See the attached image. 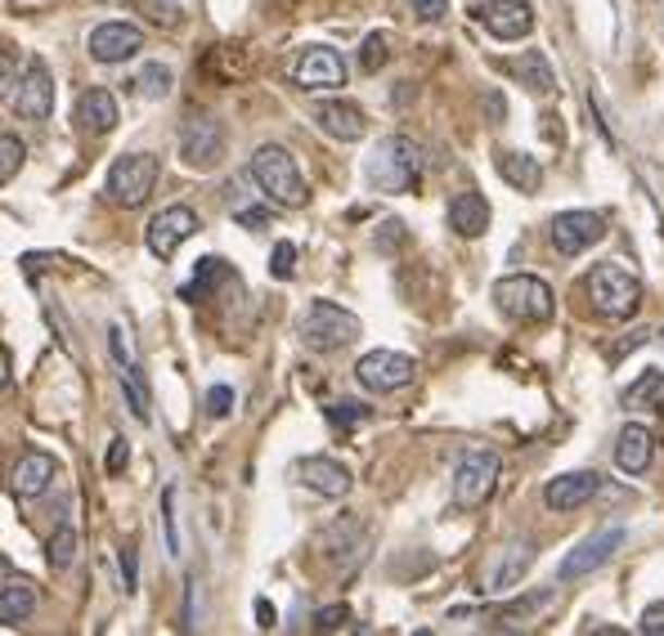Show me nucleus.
Listing matches in <instances>:
<instances>
[{
	"mask_svg": "<svg viewBox=\"0 0 664 636\" xmlns=\"http://www.w3.org/2000/svg\"><path fill=\"white\" fill-rule=\"evenodd\" d=\"M422 144L409 135H386L368 158V184L378 194H409L422 175Z\"/></svg>",
	"mask_w": 664,
	"mask_h": 636,
	"instance_id": "f257e3e1",
	"label": "nucleus"
},
{
	"mask_svg": "<svg viewBox=\"0 0 664 636\" xmlns=\"http://www.w3.org/2000/svg\"><path fill=\"white\" fill-rule=\"evenodd\" d=\"M583 291H588V301H593V310L602 319H634L638 305H642V278L634 270L615 265V260L593 265V274L583 278Z\"/></svg>",
	"mask_w": 664,
	"mask_h": 636,
	"instance_id": "f03ea898",
	"label": "nucleus"
},
{
	"mask_svg": "<svg viewBox=\"0 0 664 636\" xmlns=\"http://www.w3.org/2000/svg\"><path fill=\"white\" fill-rule=\"evenodd\" d=\"M251 179L261 184V194L279 207H306V179L297 171V158L287 153V148L279 144H266V148H256L251 153Z\"/></svg>",
	"mask_w": 664,
	"mask_h": 636,
	"instance_id": "7ed1b4c3",
	"label": "nucleus"
},
{
	"mask_svg": "<svg viewBox=\"0 0 664 636\" xmlns=\"http://www.w3.org/2000/svg\"><path fill=\"white\" fill-rule=\"evenodd\" d=\"M494 305L499 314H507L512 323H548L557 301H552V287L534 274H507L494 283Z\"/></svg>",
	"mask_w": 664,
	"mask_h": 636,
	"instance_id": "20e7f679",
	"label": "nucleus"
},
{
	"mask_svg": "<svg viewBox=\"0 0 664 636\" xmlns=\"http://www.w3.org/2000/svg\"><path fill=\"white\" fill-rule=\"evenodd\" d=\"M158 184V158L153 153H122L113 166H108L103 179V198L113 207H144Z\"/></svg>",
	"mask_w": 664,
	"mask_h": 636,
	"instance_id": "39448f33",
	"label": "nucleus"
},
{
	"mask_svg": "<svg viewBox=\"0 0 664 636\" xmlns=\"http://www.w3.org/2000/svg\"><path fill=\"white\" fill-rule=\"evenodd\" d=\"M359 336V319L351 310H342L337 301H315L306 314H302V341L306 350L315 354H332V350H342L351 346Z\"/></svg>",
	"mask_w": 664,
	"mask_h": 636,
	"instance_id": "423d86ee",
	"label": "nucleus"
},
{
	"mask_svg": "<svg viewBox=\"0 0 664 636\" xmlns=\"http://www.w3.org/2000/svg\"><path fill=\"white\" fill-rule=\"evenodd\" d=\"M499 475H503L499 453H490V448H476V453H467L458 462V471H454V502L458 507L490 502V494L499 489Z\"/></svg>",
	"mask_w": 664,
	"mask_h": 636,
	"instance_id": "0eeeda50",
	"label": "nucleus"
},
{
	"mask_svg": "<svg viewBox=\"0 0 664 636\" xmlns=\"http://www.w3.org/2000/svg\"><path fill=\"white\" fill-rule=\"evenodd\" d=\"M355 377H359L364 390H373V395H395V390H404L418 377V363L409 354H395V350H368L355 363Z\"/></svg>",
	"mask_w": 664,
	"mask_h": 636,
	"instance_id": "6e6552de",
	"label": "nucleus"
},
{
	"mask_svg": "<svg viewBox=\"0 0 664 636\" xmlns=\"http://www.w3.org/2000/svg\"><path fill=\"white\" fill-rule=\"evenodd\" d=\"M14 108L23 122H46L54 112V77H50L46 59H27L23 77L14 82Z\"/></svg>",
	"mask_w": 664,
	"mask_h": 636,
	"instance_id": "1a4fd4ad",
	"label": "nucleus"
},
{
	"mask_svg": "<svg viewBox=\"0 0 664 636\" xmlns=\"http://www.w3.org/2000/svg\"><path fill=\"white\" fill-rule=\"evenodd\" d=\"M180 158L189 171H211L220 158H225V126L216 117H194L180 130Z\"/></svg>",
	"mask_w": 664,
	"mask_h": 636,
	"instance_id": "9d476101",
	"label": "nucleus"
},
{
	"mask_svg": "<svg viewBox=\"0 0 664 636\" xmlns=\"http://www.w3.org/2000/svg\"><path fill=\"white\" fill-rule=\"evenodd\" d=\"M548 238L562 255H579L606 238V220L598 211H562V215H552Z\"/></svg>",
	"mask_w": 664,
	"mask_h": 636,
	"instance_id": "9b49d317",
	"label": "nucleus"
},
{
	"mask_svg": "<svg viewBox=\"0 0 664 636\" xmlns=\"http://www.w3.org/2000/svg\"><path fill=\"white\" fill-rule=\"evenodd\" d=\"M292 86H297V90H337V86H346L342 54L328 50V46L302 50V59L292 63Z\"/></svg>",
	"mask_w": 664,
	"mask_h": 636,
	"instance_id": "f8f14e48",
	"label": "nucleus"
},
{
	"mask_svg": "<svg viewBox=\"0 0 664 636\" xmlns=\"http://www.w3.org/2000/svg\"><path fill=\"white\" fill-rule=\"evenodd\" d=\"M194 234H198V215H194L189 207H167V211H158V215L149 220V229H144V242H149V251H153L158 260H167V255L180 251V242H189Z\"/></svg>",
	"mask_w": 664,
	"mask_h": 636,
	"instance_id": "ddd939ff",
	"label": "nucleus"
},
{
	"mask_svg": "<svg viewBox=\"0 0 664 636\" xmlns=\"http://www.w3.org/2000/svg\"><path fill=\"white\" fill-rule=\"evenodd\" d=\"M624 547V529L619 525H606V529H598L593 538H583L566 560H562V583H570V578H583V574H593V570H602L606 560L615 556Z\"/></svg>",
	"mask_w": 664,
	"mask_h": 636,
	"instance_id": "4468645a",
	"label": "nucleus"
},
{
	"mask_svg": "<svg viewBox=\"0 0 664 636\" xmlns=\"http://www.w3.org/2000/svg\"><path fill=\"white\" fill-rule=\"evenodd\" d=\"M598 489H602L598 471H566L543 484V502H548V511H579L583 502L598 498Z\"/></svg>",
	"mask_w": 664,
	"mask_h": 636,
	"instance_id": "2eb2a0df",
	"label": "nucleus"
},
{
	"mask_svg": "<svg viewBox=\"0 0 664 636\" xmlns=\"http://www.w3.org/2000/svg\"><path fill=\"white\" fill-rule=\"evenodd\" d=\"M481 23L499 41H521V36L534 32V10H530V0H490L481 10Z\"/></svg>",
	"mask_w": 664,
	"mask_h": 636,
	"instance_id": "dca6fc26",
	"label": "nucleus"
},
{
	"mask_svg": "<svg viewBox=\"0 0 664 636\" xmlns=\"http://www.w3.org/2000/svg\"><path fill=\"white\" fill-rule=\"evenodd\" d=\"M135 50H144V32L131 23H99L90 32V59L95 63H126Z\"/></svg>",
	"mask_w": 664,
	"mask_h": 636,
	"instance_id": "f3484780",
	"label": "nucleus"
},
{
	"mask_svg": "<svg viewBox=\"0 0 664 636\" xmlns=\"http://www.w3.org/2000/svg\"><path fill=\"white\" fill-rule=\"evenodd\" d=\"M54 479H59V462H54L50 453H27V458L14 466V475H10V494H14L19 502H36L41 494H50Z\"/></svg>",
	"mask_w": 664,
	"mask_h": 636,
	"instance_id": "a211bd4d",
	"label": "nucleus"
},
{
	"mask_svg": "<svg viewBox=\"0 0 664 636\" xmlns=\"http://www.w3.org/2000/svg\"><path fill=\"white\" fill-rule=\"evenodd\" d=\"M315 122H319L323 135L342 139V144H355V139H364V130H368L364 108L351 103V99H328V103H319V108H315Z\"/></svg>",
	"mask_w": 664,
	"mask_h": 636,
	"instance_id": "6ab92c4d",
	"label": "nucleus"
},
{
	"mask_svg": "<svg viewBox=\"0 0 664 636\" xmlns=\"http://www.w3.org/2000/svg\"><path fill=\"white\" fill-rule=\"evenodd\" d=\"M530 565H534V543H512V547H503L499 560L490 565V574H485V587L481 591H490V596L512 591L516 583L530 574Z\"/></svg>",
	"mask_w": 664,
	"mask_h": 636,
	"instance_id": "aec40b11",
	"label": "nucleus"
},
{
	"mask_svg": "<svg viewBox=\"0 0 664 636\" xmlns=\"http://www.w3.org/2000/svg\"><path fill=\"white\" fill-rule=\"evenodd\" d=\"M297 475H302V484L306 489H315V494H323V498H346L351 494V471L337 462V458H302L297 462Z\"/></svg>",
	"mask_w": 664,
	"mask_h": 636,
	"instance_id": "412c9836",
	"label": "nucleus"
},
{
	"mask_svg": "<svg viewBox=\"0 0 664 636\" xmlns=\"http://www.w3.org/2000/svg\"><path fill=\"white\" fill-rule=\"evenodd\" d=\"M651 458H655V435L638 422H629L615 439V466L624 475H647L651 471Z\"/></svg>",
	"mask_w": 664,
	"mask_h": 636,
	"instance_id": "4be33fe9",
	"label": "nucleus"
},
{
	"mask_svg": "<svg viewBox=\"0 0 664 636\" xmlns=\"http://www.w3.org/2000/svg\"><path fill=\"white\" fill-rule=\"evenodd\" d=\"M118 99L108 95V90H86L82 99H77V130L82 135H90V139H99V135H108L118 126Z\"/></svg>",
	"mask_w": 664,
	"mask_h": 636,
	"instance_id": "5701e85b",
	"label": "nucleus"
},
{
	"mask_svg": "<svg viewBox=\"0 0 664 636\" xmlns=\"http://www.w3.org/2000/svg\"><path fill=\"white\" fill-rule=\"evenodd\" d=\"M450 229L458 238H481L490 229V202L476 194V189L454 194V202H450Z\"/></svg>",
	"mask_w": 664,
	"mask_h": 636,
	"instance_id": "b1692460",
	"label": "nucleus"
},
{
	"mask_svg": "<svg viewBox=\"0 0 664 636\" xmlns=\"http://www.w3.org/2000/svg\"><path fill=\"white\" fill-rule=\"evenodd\" d=\"M494 166H499V175L512 184L516 194H539V189H543V166H539V158H530V153H512V148H499V153H494Z\"/></svg>",
	"mask_w": 664,
	"mask_h": 636,
	"instance_id": "393cba45",
	"label": "nucleus"
},
{
	"mask_svg": "<svg viewBox=\"0 0 664 636\" xmlns=\"http://www.w3.org/2000/svg\"><path fill=\"white\" fill-rule=\"evenodd\" d=\"M512 72L521 77V86L530 95H552V90H557V72H552V63H548L543 50H526L521 59L512 63Z\"/></svg>",
	"mask_w": 664,
	"mask_h": 636,
	"instance_id": "a878e982",
	"label": "nucleus"
},
{
	"mask_svg": "<svg viewBox=\"0 0 664 636\" xmlns=\"http://www.w3.org/2000/svg\"><path fill=\"white\" fill-rule=\"evenodd\" d=\"M32 610H36V583L10 578L5 587H0V623H5V627H19Z\"/></svg>",
	"mask_w": 664,
	"mask_h": 636,
	"instance_id": "bb28decb",
	"label": "nucleus"
},
{
	"mask_svg": "<svg viewBox=\"0 0 664 636\" xmlns=\"http://www.w3.org/2000/svg\"><path fill=\"white\" fill-rule=\"evenodd\" d=\"M624 408H647V413H664V372L651 367L624 390Z\"/></svg>",
	"mask_w": 664,
	"mask_h": 636,
	"instance_id": "cd10ccee",
	"label": "nucleus"
},
{
	"mask_svg": "<svg viewBox=\"0 0 664 636\" xmlns=\"http://www.w3.org/2000/svg\"><path fill=\"white\" fill-rule=\"evenodd\" d=\"M77 551H82V534L72 529V525H59V529L50 534V543H46V560H50V570H54V574L72 570V565H77Z\"/></svg>",
	"mask_w": 664,
	"mask_h": 636,
	"instance_id": "c85d7f7f",
	"label": "nucleus"
},
{
	"mask_svg": "<svg viewBox=\"0 0 664 636\" xmlns=\"http://www.w3.org/2000/svg\"><path fill=\"white\" fill-rule=\"evenodd\" d=\"M108 346H113V363H118L122 377H139V382H144L139 359H135V341H131L126 323H113V332H108Z\"/></svg>",
	"mask_w": 664,
	"mask_h": 636,
	"instance_id": "c756f323",
	"label": "nucleus"
},
{
	"mask_svg": "<svg viewBox=\"0 0 664 636\" xmlns=\"http://www.w3.org/2000/svg\"><path fill=\"white\" fill-rule=\"evenodd\" d=\"M171 86H175V77H171L167 63H144V67L135 72V90H139L144 99H167Z\"/></svg>",
	"mask_w": 664,
	"mask_h": 636,
	"instance_id": "7c9ffc66",
	"label": "nucleus"
},
{
	"mask_svg": "<svg viewBox=\"0 0 664 636\" xmlns=\"http://www.w3.org/2000/svg\"><path fill=\"white\" fill-rule=\"evenodd\" d=\"M23 158H27L23 139L10 135V130H0V184H10V179L23 171Z\"/></svg>",
	"mask_w": 664,
	"mask_h": 636,
	"instance_id": "2f4dec72",
	"label": "nucleus"
},
{
	"mask_svg": "<svg viewBox=\"0 0 664 636\" xmlns=\"http://www.w3.org/2000/svg\"><path fill=\"white\" fill-rule=\"evenodd\" d=\"M386 59H391V36L386 32H368L364 46H359V67L378 72V67H386Z\"/></svg>",
	"mask_w": 664,
	"mask_h": 636,
	"instance_id": "473e14b6",
	"label": "nucleus"
},
{
	"mask_svg": "<svg viewBox=\"0 0 664 636\" xmlns=\"http://www.w3.org/2000/svg\"><path fill=\"white\" fill-rule=\"evenodd\" d=\"M328 422L342 426V431H351V426L368 422V408H364V403H351V399H346V403H332V408H328Z\"/></svg>",
	"mask_w": 664,
	"mask_h": 636,
	"instance_id": "72a5a7b5",
	"label": "nucleus"
},
{
	"mask_svg": "<svg viewBox=\"0 0 664 636\" xmlns=\"http://www.w3.org/2000/svg\"><path fill=\"white\" fill-rule=\"evenodd\" d=\"M543 606H552V591H539V596H526V601H516V606H507V610H499V623H516V619H530L534 610H543Z\"/></svg>",
	"mask_w": 664,
	"mask_h": 636,
	"instance_id": "f704fd0d",
	"label": "nucleus"
},
{
	"mask_svg": "<svg viewBox=\"0 0 664 636\" xmlns=\"http://www.w3.org/2000/svg\"><path fill=\"white\" fill-rule=\"evenodd\" d=\"M162 534H167V551L180 556V529H175V489L162 494Z\"/></svg>",
	"mask_w": 664,
	"mask_h": 636,
	"instance_id": "c9c22d12",
	"label": "nucleus"
},
{
	"mask_svg": "<svg viewBox=\"0 0 664 636\" xmlns=\"http://www.w3.org/2000/svg\"><path fill=\"white\" fill-rule=\"evenodd\" d=\"M234 413V386H211L207 390V417H230Z\"/></svg>",
	"mask_w": 664,
	"mask_h": 636,
	"instance_id": "e433bc0d",
	"label": "nucleus"
},
{
	"mask_svg": "<svg viewBox=\"0 0 664 636\" xmlns=\"http://www.w3.org/2000/svg\"><path fill=\"white\" fill-rule=\"evenodd\" d=\"M126 466H131V444L118 435L113 444H108V453H103V471H108V475H122Z\"/></svg>",
	"mask_w": 664,
	"mask_h": 636,
	"instance_id": "4c0bfd02",
	"label": "nucleus"
},
{
	"mask_svg": "<svg viewBox=\"0 0 664 636\" xmlns=\"http://www.w3.org/2000/svg\"><path fill=\"white\" fill-rule=\"evenodd\" d=\"M292 270H297V247H292V242H279L274 255H270V274H274V278H292Z\"/></svg>",
	"mask_w": 664,
	"mask_h": 636,
	"instance_id": "58836bf2",
	"label": "nucleus"
},
{
	"mask_svg": "<svg viewBox=\"0 0 664 636\" xmlns=\"http://www.w3.org/2000/svg\"><path fill=\"white\" fill-rule=\"evenodd\" d=\"M638 632H642V636H664V601H655V606H647V610H642Z\"/></svg>",
	"mask_w": 664,
	"mask_h": 636,
	"instance_id": "ea45409f",
	"label": "nucleus"
},
{
	"mask_svg": "<svg viewBox=\"0 0 664 636\" xmlns=\"http://www.w3.org/2000/svg\"><path fill=\"white\" fill-rule=\"evenodd\" d=\"M409 5H414V14L422 23H440V18L450 14V0H409Z\"/></svg>",
	"mask_w": 664,
	"mask_h": 636,
	"instance_id": "a19ab883",
	"label": "nucleus"
},
{
	"mask_svg": "<svg viewBox=\"0 0 664 636\" xmlns=\"http://www.w3.org/2000/svg\"><path fill=\"white\" fill-rule=\"evenodd\" d=\"M346 619H351V610H346V606H328V610H319V614H315V627H319V632H337Z\"/></svg>",
	"mask_w": 664,
	"mask_h": 636,
	"instance_id": "79ce46f5",
	"label": "nucleus"
},
{
	"mask_svg": "<svg viewBox=\"0 0 664 636\" xmlns=\"http://www.w3.org/2000/svg\"><path fill=\"white\" fill-rule=\"evenodd\" d=\"M5 90H14V54L10 46H0V95Z\"/></svg>",
	"mask_w": 664,
	"mask_h": 636,
	"instance_id": "37998d69",
	"label": "nucleus"
},
{
	"mask_svg": "<svg viewBox=\"0 0 664 636\" xmlns=\"http://www.w3.org/2000/svg\"><path fill=\"white\" fill-rule=\"evenodd\" d=\"M238 224H247V229H266V224H270V211H261V207H243V211H238Z\"/></svg>",
	"mask_w": 664,
	"mask_h": 636,
	"instance_id": "c03bdc74",
	"label": "nucleus"
},
{
	"mask_svg": "<svg viewBox=\"0 0 664 636\" xmlns=\"http://www.w3.org/2000/svg\"><path fill=\"white\" fill-rule=\"evenodd\" d=\"M122 574H126V591H135V547H122Z\"/></svg>",
	"mask_w": 664,
	"mask_h": 636,
	"instance_id": "a18cd8bd",
	"label": "nucleus"
},
{
	"mask_svg": "<svg viewBox=\"0 0 664 636\" xmlns=\"http://www.w3.org/2000/svg\"><path fill=\"white\" fill-rule=\"evenodd\" d=\"M5 390H10V354L0 350V395H5Z\"/></svg>",
	"mask_w": 664,
	"mask_h": 636,
	"instance_id": "49530a36",
	"label": "nucleus"
},
{
	"mask_svg": "<svg viewBox=\"0 0 664 636\" xmlns=\"http://www.w3.org/2000/svg\"><path fill=\"white\" fill-rule=\"evenodd\" d=\"M256 614H261V627H274V606L270 601H256Z\"/></svg>",
	"mask_w": 664,
	"mask_h": 636,
	"instance_id": "de8ad7c7",
	"label": "nucleus"
},
{
	"mask_svg": "<svg viewBox=\"0 0 664 636\" xmlns=\"http://www.w3.org/2000/svg\"><path fill=\"white\" fill-rule=\"evenodd\" d=\"M10 574V565H5V560H0V578H5Z\"/></svg>",
	"mask_w": 664,
	"mask_h": 636,
	"instance_id": "09e8293b",
	"label": "nucleus"
},
{
	"mask_svg": "<svg viewBox=\"0 0 664 636\" xmlns=\"http://www.w3.org/2000/svg\"><path fill=\"white\" fill-rule=\"evenodd\" d=\"M103 5H122V0H103Z\"/></svg>",
	"mask_w": 664,
	"mask_h": 636,
	"instance_id": "8fccbe9b",
	"label": "nucleus"
},
{
	"mask_svg": "<svg viewBox=\"0 0 664 636\" xmlns=\"http://www.w3.org/2000/svg\"><path fill=\"white\" fill-rule=\"evenodd\" d=\"M660 346H664V332H660Z\"/></svg>",
	"mask_w": 664,
	"mask_h": 636,
	"instance_id": "3c124183",
	"label": "nucleus"
}]
</instances>
